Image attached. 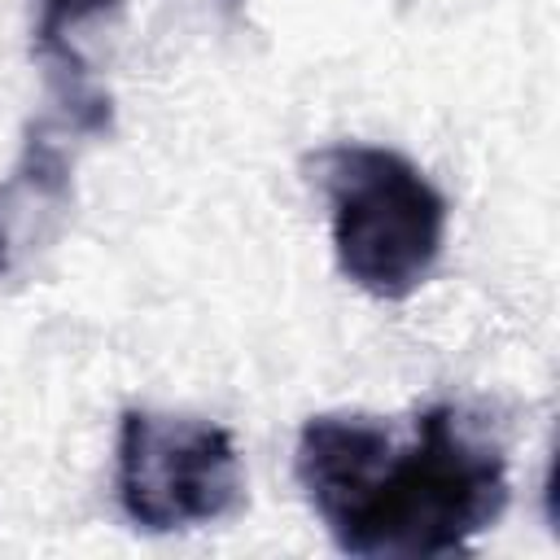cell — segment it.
Segmentation results:
<instances>
[{
    "label": "cell",
    "instance_id": "obj_1",
    "mask_svg": "<svg viewBox=\"0 0 560 560\" xmlns=\"http://www.w3.org/2000/svg\"><path fill=\"white\" fill-rule=\"evenodd\" d=\"M293 472L346 556L468 551L508 508L503 451L446 402L407 429L381 416H311Z\"/></svg>",
    "mask_w": 560,
    "mask_h": 560
},
{
    "label": "cell",
    "instance_id": "obj_2",
    "mask_svg": "<svg viewBox=\"0 0 560 560\" xmlns=\"http://www.w3.org/2000/svg\"><path fill=\"white\" fill-rule=\"evenodd\" d=\"M315 171L341 276L381 302L411 298L442 254L446 197L416 162L381 144H328Z\"/></svg>",
    "mask_w": 560,
    "mask_h": 560
},
{
    "label": "cell",
    "instance_id": "obj_3",
    "mask_svg": "<svg viewBox=\"0 0 560 560\" xmlns=\"http://www.w3.org/2000/svg\"><path fill=\"white\" fill-rule=\"evenodd\" d=\"M118 503L149 534L232 516L245 503L232 433L192 416L127 411L118 424Z\"/></svg>",
    "mask_w": 560,
    "mask_h": 560
},
{
    "label": "cell",
    "instance_id": "obj_4",
    "mask_svg": "<svg viewBox=\"0 0 560 560\" xmlns=\"http://www.w3.org/2000/svg\"><path fill=\"white\" fill-rule=\"evenodd\" d=\"M122 0H35V31H31V48L35 57L48 66L52 83L61 88V105L66 118L79 131H105L109 127V96H101L88 83V66L70 44V31L114 13Z\"/></svg>",
    "mask_w": 560,
    "mask_h": 560
},
{
    "label": "cell",
    "instance_id": "obj_5",
    "mask_svg": "<svg viewBox=\"0 0 560 560\" xmlns=\"http://www.w3.org/2000/svg\"><path fill=\"white\" fill-rule=\"evenodd\" d=\"M9 267V232H4V219H0V271Z\"/></svg>",
    "mask_w": 560,
    "mask_h": 560
}]
</instances>
